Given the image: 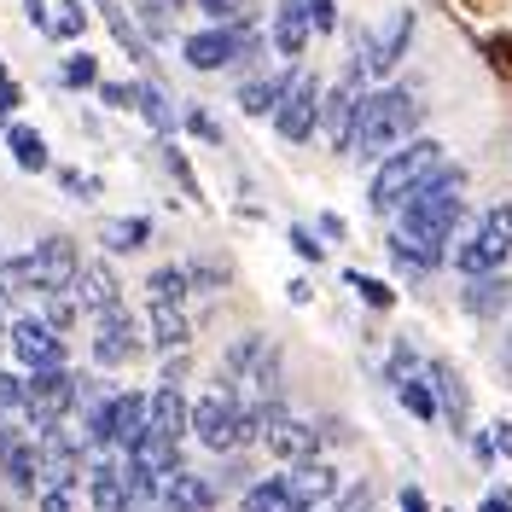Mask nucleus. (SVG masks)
I'll use <instances>...</instances> for the list:
<instances>
[{"instance_id": "1", "label": "nucleus", "mask_w": 512, "mask_h": 512, "mask_svg": "<svg viewBox=\"0 0 512 512\" xmlns=\"http://www.w3.org/2000/svg\"><path fill=\"white\" fill-rule=\"evenodd\" d=\"M460 216H466V169L460 163H443L425 187L396 210V233H390V256L402 274L425 280L431 268L448 262V245L460 233Z\"/></svg>"}, {"instance_id": "2", "label": "nucleus", "mask_w": 512, "mask_h": 512, "mask_svg": "<svg viewBox=\"0 0 512 512\" xmlns=\"http://www.w3.org/2000/svg\"><path fill=\"white\" fill-rule=\"evenodd\" d=\"M419 117H425V105H419L414 88H367L361 111H355L350 158H367V163L390 158L396 146H408V140H414Z\"/></svg>"}, {"instance_id": "3", "label": "nucleus", "mask_w": 512, "mask_h": 512, "mask_svg": "<svg viewBox=\"0 0 512 512\" xmlns=\"http://www.w3.org/2000/svg\"><path fill=\"white\" fill-rule=\"evenodd\" d=\"M448 163L443 140H425V134H414L408 146H396L390 158L373 163V181H367V204H373V216H396L408 198H414L437 169Z\"/></svg>"}, {"instance_id": "4", "label": "nucleus", "mask_w": 512, "mask_h": 512, "mask_svg": "<svg viewBox=\"0 0 512 512\" xmlns=\"http://www.w3.org/2000/svg\"><path fill=\"white\" fill-rule=\"evenodd\" d=\"M187 437H198V448H210V454H239L245 443H256L251 402H239L233 390H204V396L192 402Z\"/></svg>"}, {"instance_id": "5", "label": "nucleus", "mask_w": 512, "mask_h": 512, "mask_svg": "<svg viewBox=\"0 0 512 512\" xmlns=\"http://www.w3.org/2000/svg\"><path fill=\"white\" fill-rule=\"evenodd\" d=\"M512 256V204H489L478 222L466 227V233H454V245H448V262L472 280V274H501Z\"/></svg>"}, {"instance_id": "6", "label": "nucleus", "mask_w": 512, "mask_h": 512, "mask_svg": "<svg viewBox=\"0 0 512 512\" xmlns=\"http://www.w3.org/2000/svg\"><path fill=\"white\" fill-rule=\"evenodd\" d=\"M262 53V41H256V24L251 18H239V24H204V30H192L181 41V59L187 70H227V64H251Z\"/></svg>"}, {"instance_id": "7", "label": "nucleus", "mask_w": 512, "mask_h": 512, "mask_svg": "<svg viewBox=\"0 0 512 512\" xmlns=\"http://www.w3.org/2000/svg\"><path fill=\"white\" fill-rule=\"evenodd\" d=\"M88 443L76 431V419H59L35 437V466H41V489H70L76 478H88Z\"/></svg>"}, {"instance_id": "8", "label": "nucleus", "mask_w": 512, "mask_h": 512, "mask_svg": "<svg viewBox=\"0 0 512 512\" xmlns=\"http://www.w3.org/2000/svg\"><path fill=\"white\" fill-rule=\"evenodd\" d=\"M408 41H414V12H408V6H402V12H390V24H384L379 35L361 30V35H355V64H361V76H367V82H384V76L402 64Z\"/></svg>"}, {"instance_id": "9", "label": "nucleus", "mask_w": 512, "mask_h": 512, "mask_svg": "<svg viewBox=\"0 0 512 512\" xmlns=\"http://www.w3.org/2000/svg\"><path fill=\"white\" fill-rule=\"evenodd\" d=\"M320 94H326V82H320V76H309V70H297V76H291L286 99L274 105V134H280L286 146L315 140V128H320Z\"/></svg>"}, {"instance_id": "10", "label": "nucleus", "mask_w": 512, "mask_h": 512, "mask_svg": "<svg viewBox=\"0 0 512 512\" xmlns=\"http://www.w3.org/2000/svg\"><path fill=\"white\" fill-rule=\"evenodd\" d=\"M88 350H94V367H105V373H111V367H128V361L146 355V326L117 303V309L94 315V344H88Z\"/></svg>"}, {"instance_id": "11", "label": "nucleus", "mask_w": 512, "mask_h": 512, "mask_svg": "<svg viewBox=\"0 0 512 512\" xmlns=\"http://www.w3.org/2000/svg\"><path fill=\"white\" fill-rule=\"evenodd\" d=\"M280 489H286L291 512H320L326 501H338V489H344V472L332 466V460H291L286 472H274Z\"/></svg>"}, {"instance_id": "12", "label": "nucleus", "mask_w": 512, "mask_h": 512, "mask_svg": "<svg viewBox=\"0 0 512 512\" xmlns=\"http://www.w3.org/2000/svg\"><path fill=\"white\" fill-rule=\"evenodd\" d=\"M361 99H367V76H361V64L350 59V70L338 76V88H326V94H320V128H326V140H332L338 152H350Z\"/></svg>"}, {"instance_id": "13", "label": "nucleus", "mask_w": 512, "mask_h": 512, "mask_svg": "<svg viewBox=\"0 0 512 512\" xmlns=\"http://www.w3.org/2000/svg\"><path fill=\"white\" fill-rule=\"evenodd\" d=\"M30 280H35V297H47V291H70L76 280V268H82V256H76V239L70 233H47V239H35L30 251Z\"/></svg>"}, {"instance_id": "14", "label": "nucleus", "mask_w": 512, "mask_h": 512, "mask_svg": "<svg viewBox=\"0 0 512 512\" xmlns=\"http://www.w3.org/2000/svg\"><path fill=\"white\" fill-rule=\"evenodd\" d=\"M6 350L24 373H41V367H64V338L53 326H41L35 315H12L6 320Z\"/></svg>"}, {"instance_id": "15", "label": "nucleus", "mask_w": 512, "mask_h": 512, "mask_svg": "<svg viewBox=\"0 0 512 512\" xmlns=\"http://www.w3.org/2000/svg\"><path fill=\"white\" fill-rule=\"evenodd\" d=\"M425 384H431V396H437V419H448L454 431H472V390L460 379V367L443 361V355H431V361H425Z\"/></svg>"}, {"instance_id": "16", "label": "nucleus", "mask_w": 512, "mask_h": 512, "mask_svg": "<svg viewBox=\"0 0 512 512\" xmlns=\"http://www.w3.org/2000/svg\"><path fill=\"white\" fill-rule=\"evenodd\" d=\"M146 495L158 501L163 512H210L216 507V478H204V472H169V478L146 483Z\"/></svg>"}, {"instance_id": "17", "label": "nucleus", "mask_w": 512, "mask_h": 512, "mask_svg": "<svg viewBox=\"0 0 512 512\" xmlns=\"http://www.w3.org/2000/svg\"><path fill=\"white\" fill-rule=\"evenodd\" d=\"M0 483L12 495H41V466H35V437H24L18 425L0 431Z\"/></svg>"}, {"instance_id": "18", "label": "nucleus", "mask_w": 512, "mask_h": 512, "mask_svg": "<svg viewBox=\"0 0 512 512\" xmlns=\"http://www.w3.org/2000/svg\"><path fill=\"white\" fill-rule=\"evenodd\" d=\"M146 431H152V437H163V443H187V431H192L187 390H175V384L146 390Z\"/></svg>"}, {"instance_id": "19", "label": "nucleus", "mask_w": 512, "mask_h": 512, "mask_svg": "<svg viewBox=\"0 0 512 512\" xmlns=\"http://www.w3.org/2000/svg\"><path fill=\"white\" fill-rule=\"evenodd\" d=\"M88 501H94V512H128L134 483H128L117 454H94V460H88Z\"/></svg>"}, {"instance_id": "20", "label": "nucleus", "mask_w": 512, "mask_h": 512, "mask_svg": "<svg viewBox=\"0 0 512 512\" xmlns=\"http://www.w3.org/2000/svg\"><path fill=\"white\" fill-rule=\"evenodd\" d=\"M70 297H76L82 315H105V309L123 303V280L111 274V262H82L76 280H70Z\"/></svg>"}, {"instance_id": "21", "label": "nucleus", "mask_w": 512, "mask_h": 512, "mask_svg": "<svg viewBox=\"0 0 512 512\" xmlns=\"http://www.w3.org/2000/svg\"><path fill=\"white\" fill-rule=\"evenodd\" d=\"M460 309H466V315H478V320L512 315V280H507V268H501V274H472V280L460 286Z\"/></svg>"}, {"instance_id": "22", "label": "nucleus", "mask_w": 512, "mask_h": 512, "mask_svg": "<svg viewBox=\"0 0 512 512\" xmlns=\"http://www.w3.org/2000/svg\"><path fill=\"white\" fill-rule=\"evenodd\" d=\"M146 344L158 355H181L192 344V320H187V309H175V303H146Z\"/></svg>"}, {"instance_id": "23", "label": "nucleus", "mask_w": 512, "mask_h": 512, "mask_svg": "<svg viewBox=\"0 0 512 512\" xmlns=\"http://www.w3.org/2000/svg\"><path fill=\"white\" fill-rule=\"evenodd\" d=\"M309 35H315L309 30V6H303V0H280V6H274V53L286 64H297L309 53Z\"/></svg>"}, {"instance_id": "24", "label": "nucleus", "mask_w": 512, "mask_h": 512, "mask_svg": "<svg viewBox=\"0 0 512 512\" xmlns=\"http://www.w3.org/2000/svg\"><path fill=\"white\" fill-rule=\"evenodd\" d=\"M152 245V216H105L99 222V251L105 256H134Z\"/></svg>"}, {"instance_id": "25", "label": "nucleus", "mask_w": 512, "mask_h": 512, "mask_svg": "<svg viewBox=\"0 0 512 512\" xmlns=\"http://www.w3.org/2000/svg\"><path fill=\"white\" fill-rule=\"evenodd\" d=\"M88 6H94L99 18H105V30H111V41H117V47H123V53H128L134 64H146V59H152V47H146V35H140V24L128 18V6H123V0H88Z\"/></svg>"}, {"instance_id": "26", "label": "nucleus", "mask_w": 512, "mask_h": 512, "mask_svg": "<svg viewBox=\"0 0 512 512\" xmlns=\"http://www.w3.org/2000/svg\"><path fill=\"white\" fill-rule=\"evenodd\" d=\"M291 76H297V70H280V76H245L239 94H233L239 99V111H245V117H274V105L286 99Z\"/></svg>"}, {"instance_id": "27", "label": "nucleus", "mask_w": 512, "mask_h": 512, "mask_svg": "<svg viewBox=\"0 0 512 512\" xmlns=\"http://www.w3.org/2000/svg\"><path fill=\"white\" fill-rule=\"evenodd\" d=\"M134 111L152 123V134H158V140H169V134L181 128V111L169 105V88H163V82H134Z\"/></svg>"}, {"instance_id": "28", "label": "nucleus", "mask_w": 512, "mask_h": 512, "mask_svg": "<svg viewBox=\"0 0 512 512\" xmlns=\"http://www.w3.org/2000/svg\"><path fill=\"white\" fill-rule=\"evenodd\" d=\"M6 146H12V163H18L24 175H47V169H53V152H47L41 128H30V123H12V128H6Z\"/></svg>"}, {"instance_id": "29", "label": "nucleus", "mask_w": 512, "mask_h": 512, "mask_svg": "<svg viewBox=\"0 0 512 512\" xmlns=\"http://www.w3.org/2000/svg\"><path fill=\"white\" fill-rule=\"evenodd\" d=\"M192 297V280L181 262H163V268H152L146 274V303H175V309H187Z\"/></svg>"}, {"instance_id": "30", "label": "nucleus", "mask_w": 512, "mask_h": 512, "mask_svg": "<svg viewBox=\"0 0 512 512\" xmlns=\"http://www.w3.org/2000/svg\"><path fill=\"white\" fill-rule=\"evenodd\" d=\"M239 512H291L280 478H256L251 489H239Z\"/></svg>"}, {"instance_id": "31", "label": "nucleus", "mask_w": 512, "mask_h": 512, "mask_svg": "<svg viewBox=\"0 0 512 512\" xmlns=\"http://www.w3.org/2000/svg\"><path fill=\"white\" fill-rule=\"evenodd\" d=\"M396 402H402V408H408L419 425H437V396H431L425 373H419V379H402V384H396Z\"/></svg>"}, {"instance_id": "32", "label": "nucleus", "mask_w": 512, "mask_h": 512, "mask_svg": "<svg viewBox=\"0 0 512 512\" xmlns=\"http://www.w3.org/2000/svg\"><path fill=\"white\" fill-rule=\"evenodd\" d=\"M35 320H41V326H53V332L64 338V332L82 320V309H76V297H70V291H47V297H41V309H35Z\"/></svg>"}, {"instance_id": "33", "label": "nucleus", "mask_w": 512, "mask_h": 512, "mask_svg": "<svg viewBox=\"0 0 512 512\" xmlns=\"http://www.w3.org/2000/svg\"><path fill=\"white\" fill-rule=\"evenodd\" d=\"M82 30H88V0H59L47 35H53V41H82Z\"/></svg>"}, {"instance_id": "34", "label": "nucleus", "mask_w": 512, "mask_h": 512, "mask_svg": "<svg viewBox=\"0 0 512 512\" xmlns=\"http://www.w3.org/2000/svg\"><path fill=\"white\" fill-rule=\"evenodd\" d=\"M12 297H35V280H30L24 256H0V303H12Z\"/></svg>"}, {"instance_id": "35", "label": "nucleus", "mask_w": 512, "mask_h": 512, "mask_svg": "<svg viewBox=\"0 0 512 512\" xmlns=\"http://www.w3.org/2000/svg\"><path fill=\"white\" fill-rule=\"evenodd\" d=\"M94 82H99L94 53H70V59L59 64V88H70V94H82V88H94Z\"/></svg>"}, {"instance_id": "36", "label": "nucleus", "mask_w": 512, "mask_h": 512, "mask_svg": "<svg viewBox=\"0 0 512 512\" xmlns=\"http://www.w3.org/2000/svg\"><path fill=\"white\" fill-rule=\"evenodd\" d=\"M344 286H355V297H361L367 309H390V303H396V291L384 286V280H373V274H361V268L344 274Z\"/></svg>"}, {"instance_id": "37", "label": "nucleus", "mask_w": 512, "mask_h": 512, "mask_svg": "<svg viewBox=\"0 0 512 512\" xmlns=\"http://www.w3.org/2000/svg\"><path fill=\"white\" fill-rule=\"evenodd\" d=\"M425 373V361H419L414 344H390V361H384V379L390 384H402V379H419Z\"/></svg>"}, {"instance_id": "38", "label": "nucleus", "mask_w": 512, "mask_h": 512, "mask_svg": "<svg viewBox=\"0 0 512 512\" xmlns=\"http://www.w3.org/2000/svg\"><path fill=\"white\" fill-rule=\"evenodd\" d=\"M181 128H187L192 140H204V146H222V140H227L222 123H216V117H210L204 105H187V111H181Z\"/></svg>"}, {"instance_id": "39", "label": "nucleus", "mask_w": 512, "mask_h": 512, "mask_svg": "<svg viewBox=\"0 0 512 512\" xmlns=\"http://www.w3.org/2000/svg\"><path fill=\"white\" fill-rule=\"evenodd\" d=\"M53 175H59V187H70V198H82V204L105 192V181H99V175H82V169H70V163H59Z\"/></svg>"}, {"instance_id": "40", "label": "nucleus", "mask_w": 512, "mask_h": 512, "mask_svg": "<svg viewBox=\"0 0 512 512\" xmlns=\"http://www.w3.org/2000/svg\"><path fill=\"white\" fill-rule=\"evenodd\" d=\"M210 24H239V18H251V0H192Z\"/></svg>"}, {"instance_id": "41", "label": "nucleus", "mask_w": 512, "mask_h": 512, "mask_svg": "<svg viewBox=\"0 0 512 512\" xmlns=\"http://www.w3.org/2000/svg\"><path fill=\"white\" fill-rule=\"evenodd\" d=\"M140 35H146V47L152 41H169V6L163 0H146L140 6Z\"/></svg>"}, {"instance_id": "42", "label": "nucleus", "mask_w": 512, "mask_h": 512, "mask_svg": "<svg viewBox=\"0 0 512 512\" xmlns=\"http://www.w3.org/2000/svg\"><path fill=\"white\" fill-rule=\"evenodd\" d=\"M94 94H99L105 111H134V82H111V76H99Z\"/></svg>"}, {"instance_id": "43", "label": "nucleus", "mask_w": 512, "mask_h": 512, "mask_svg": "<svg viewBox=\"0 0 512 512\" xmlns=\"http://www.w3.org/2000/svg\"><path fill=\"white\" fill-rule=\"evenodd\" d=\"M187 280H192V291H222L227 286V268H222V262H187Z\"/></svg>"}, {"instance_id": "44", "label": "nucleus", "mask_w": 512, "mask_h": 512, "mask_svg": "<svg viewBox=\"0 0 512 512\" xmlns=\"http://www.w3.org/2000/svg\"><path fill=\"white\" fill-rule=\"evenodd\" d=\"M158 152H163V169L181 181V192H187V198H198V181H192V169H187V158H181V146H169V140H163Z\"/></svg>"}, {"instance_id": "45", "label": "nucleus", "mask_w": 512, "mask_h": 512, "mask_svg": "<svg viewBox=\"0 0 512 512\" xmlns=\"http://www.w3.org/2000/svg\"><path fill=\"white\" fill-rule=\"evenodd\" d=\"M303 6H309V30H315V35L338 30V0H303Z\"/></svg>"}, {"instance_id": "46", "label": "nucleus", "mask_w": 512, "mask_h": 512, "mask_svg": "<svg viewBox=\"0 0 512 512\" xmlns=\"http://www.w3.org/2000/svg\"><path fill=\"white\" fill-rule=\"evenodd\" d=\"M286 239H291V251L303 256V262H320V256H326V245L315 239V227H291Z\"/></svg>"}, {"instance_id": "47", "label": "nucleus", "mask_w": 512, "mask_h": 512, "mask_svg": "<svg viewBox=\"0 0 512 512\" xmlns=\"http://www.w3.org/2000/svg\"><path fill=\"white\" fill-rule=\"evenodd\" d=\"M489 448H495V460H512V419L489 425Z\"/></svg>"}, {"instance_id": "48", "label": "nucleus", "mask_w": 512, "mask_h": 512, "mask_svg": "<svg viewBox=\"0 0 512 512\" xmlns=\"http://www.w3.org/2000/svg\"><path fill=\"white\" fill-rule=\"evenodd\" d=\"M35 512H76V501H70V489H41Z\"/></svg>"}, {"instance_id": "49", "label": "nucleus", "mask_w": 512, "mask_h": 512, "mask_svg": "<svg viewBox=\"0 0 512 512\" xmlns=\"http://www.w3.org/2000/svg\"><path fill=\"white\" fill-rule=\"evenodd\" d=\"M478 512H512V489H507V483H489V489H483V501H478Z\"/></svg>"}, {"instance_id": "50", "label": "nucleus", "mask_w": 512, "mask_h": 512, "mask_svg": "<svg viewBox=\"0 0 512 512\" xmlns=\"http://www.w3.org/2000/svg\"><path fill=\"white\" fill-rule=\"evenodd\" d=\"M18 105H24V88L12 82V88L0 94V134H6V128H12V123H18Z\"/></svg>"}, {"instance_id": "51", "label": "nucleus", "mask_w": 512, "mask_h": 512, "mask_svg": "<svg viewBox=\"0 0 512 512\" xmlns=\"http://www.w3.org/2000/svg\"><path fill=\"white\" fill-rule=\"evenodd\" d=\"M396 507H402V512H431V501H425V489H419V483H402Z\"/></svg>"}, {"instance_id": "52", "label": "nucleus", "mask_w": 512, "mask_h": 512, "mask_svg": "<svg viewBox=\"0 0 512 512\" xmlns=\"http://www.w3.org/2000/svg\"><path fill=\"white\" fill-rule=\"evenodd\" d=\"M315 233H320V239H344V233H350V227H344V216H338V210H320Z\"/></svg>"}, {"instance_id": "53", "label": "nucleus", "mask_w": 512, "mask_h": 512, "mask_svg": "<svg viewBox=\"0 0 512 512\" xmlns=\"http://www.w3.org/2000/svg\"><path fill=\"white\" fill-rule=\"evenodd\" d=\"M367 507H373V489H367V483H361V489H350V495L338 501V512H367Z\"/></svg>"}, {"instance_id": "54", "label": "nucleus", "mask_w": 512, "mask_h": 512, "mask_svg": "<svg viewBox=\"0 0 512 512\" xmlns=\"http://www.w3.org/2000/svg\"><path fill=\"white\" fill-rule=\"evenodd\" d=\"M24 18H30L35 30L47 35V24H53V12H47V0H24Z\"/></svg>"}, {"instance_id": "55", "label": "nucleus", "mask_w": 512, "mask_h": 512, "mask_svg": "<svg viewBox=\"0 0 512 512\" xmlns=\"http://www.w3.org/2000/svg\"><path fill=\"white\" fill-rule=\"evenodd\" d=\"M472 454H478V466H495V448H489V431L472 437Z\"/></svg>"}, {"instance_id": "56", "label": "nucleus", "mask_w": 512, "mask_h": 512, "mask_svg": "<svg viewBox=\"0 0 512 512\" xmlns=\"http://www.w3.org/2000/svg\"><path fill=\"white\" fill-rule=\"evenodd\" d=\"M181 379H187V361H181V355H169V367H163V384H175V390H181Z\"/></svg>"}, {"instance_id": "57", "label": "nucleus", "mask_w": 512, "mask_h": 512, "mask_svg": "<svg viewBox=\"0 0 512 512\" xmlns=\"http://www.w3.org/2000/svg\"><path fill=\"white\" fill-rule=\"evenodd\" d=\"M6 88H12V76H6V64H0V94H6Z\"/></svg>"}, {"instance_id": "58", "label": "nucleus", "mask_w": 512, "mask_h": 512, "mask_svg": "<svg viewBox=\"0 0 512 512\" xmlns=\"http://www.w3.org/2000/svg\"><path fill=\"white\" fill-rule=\"evenodd\" d=\"M0 350H6V309H0Z\"/></svg>"}, {"instance_id": "59", "label": "nucleus", "mask_w": 512, "mask_h": 512, "mask_svg": "<svg viewBox=\"0 0 512 512\" xmlns=\"http://www.w3.org/2000/svg\"><path fill=\"white\" fill-rule=\"evenodd\" d=\"M0 431H6V414H0Z\"/></svg>"}, {"instance_id": "60", "label": "nucleus", "mask_w": 512, "mask_h": 512, "mask_svg": "<svg viewBox=\"0 0 512 512\" xmlns=\"http://www.w3.org/2000/svg\"><path fill=\"white\" fill-rule=\"evenodd\" d=\"M0 512H6V501H0Z\"/></svg>"}, {"instance_id": "61", "label": "nucleus", "mask_w": 512, "mask_h": 512, "mask_svg": "<svg viewBox=\"0 0 512 512\" xmlns=\"http://www.w3.org/2000/svg\"><path fill=\"white\" fill-rule=\"evenodd\" d=\"M507 361H512V350H507Z\"/></svg>"}, {"instance_id": "62", "label": "nucleus", "mask_w": 512, "mask_h": 512, "mask_svg": "<svg viewBox=\"0 0 512 512\" xmlns=\"http://www.w3.org/2000/svg\"><path fill=\"white\" fill-rule=\"evenodd\" d=\"M448 512H454V507H448Z\"/></svg>"}, {"instance_id": "63", "label": "nucleus", "mask_w": 512, "mask_h": 512, "mask_svg": "<svg viewBox=\"0 0 512 512\" xmlns=\"http://www.w3.org/2000/svg\"><path fill=\"white\" fill-rule=\"evenodd\" d=\"M0 256H6V251H0Z\"/></svg>"}]
</instances>
